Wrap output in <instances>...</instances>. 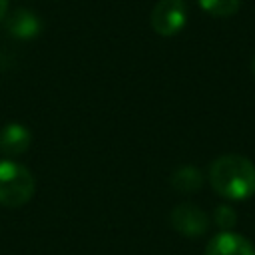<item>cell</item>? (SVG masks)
<instances>
[{"instance_id": "6da1fadb", "label": "cell", "mask_w": 255, "mask_h": 255, "mask_svg": "<svg viewBox=\"0 0 255 255\" xmlns=\"http://www.w3.org/2000/svg\"><path fill=\"white\" fill-rule=\"evenodd\" d=\"M209 183L225 199L243 201L255 193V165L249 157L225 153L211 161Z\"/></svg>"}, {"instance_id": "7a4b0ae2", "label": "cell", "mask_w": 255, "mask_h": 255, "mask_svg": "<svg viewBox=\"0 0 255 255\" xmlns=\"http://www.w3.org/2000/svg\"><path fill=\"white\" fill-rule=\"evenodd\" d=\"M34 189L36 181L26 165L14 159L0 161V205L22 207L32 199Z\"/></svg>"}, {"instance_id": "3957f363", "label": "cell", "mask_w": 255, "mask_h": 255, "mask_svg": "<svg viewBox=\"0 0 255 255\" xmlns=\"http://www.w3.org/2000/svg\"><path fill=\"white\" fill-rule=\"evenodd\" d=\"M151 28L163 38L179 34L187 24V6L183 0H159L149 16Z\"/></svg>"}, {"instance_id": "277c9868", "label": "cell", "mask_w": 255, "mask_h": 255, "mask_svg": "<svg viewBox=\"0 0 255 255\" xmlns=\"http://www.w3.org/2000/svg\"><path fill=\"white\" fill-rule=\"evenodd\" d=\"M169 221L175 231H179L185 237H197L207 231L209 219L203 209H199L193 203H179L171 209Z\"/></svg>"}, {"instance_id": "5b68a950", "label": "cell", "mask_w": 255, "mask_h": 255, "mask_svg": "<svg viewBox=\"0 0 255 255\" xmlns=\"http://www.w3.org/2000/svg\"><path fill=\"white\" fill-rule=\"evenodd\" d=\"M205 255H255V247L243 235H237L233 231H221L219 235L209 239Z\"/></svg>"}, {"instance_id": "8992f818", "label": "cell", "mask_w": 255, "mask_h": 255, "mask_svg": "<svg viewBox=\"0 0 255 255\" xmlns=\"http://www.w3.org/2000/svg\"><path fill=\"white\" fill-rule=\"evenodd\" d=\"M32 143V133L22 124H6L0 129V151L6 157L22 155Z\"/></svg>"}, {"instance_id": "52a82bcc", "label": "cell", "mask_w": 255, "mask_h": 255, "mask_svg": "<svg viewBox=\"0 0 255 255\" xmlns=\"http://www.w3.org/2000/svg\"><path fill=\"white\" fill-rule=\"evenodd\" d=\"M6 28H8V32H10L14 38L32 40V38H36V36L40 34L42 22H40V18H38L34 12H30V10H26V8H20V10H16V12L8 18Z\"/></svg>"}, {"instance_id": "ba28073f", "label": "cell", "mask_w": 255, "mask_h": 255, "mask_svg": "<svg viewBox=\"0 0 255 255\" xmlns=\"http://www.w3.org/2000/svg\"><path fill=\"white\" fill-rule=\"evenodd\" d=\"M171 185L177 189V191H183V193H191V191H197L203 183V175L197 167L193 165H181L177 167L173 173H171Z\"/></svg>"}, {"instance_id": "9c48e42d", "label": "cell", "mask_w": 255, "mask_h": 255, "mask_svg": "<svg viewBox=\"0 0 255 255\" xmlns=\"http://www.w3.org/2000/svg\"><path fill=\"white\" fill-rule=\"evenodd\" d=\"M199 8L203 12H207L209 16L215 18H229L233 14H237L241 0H197Z\"/></svg>"}, {"instance_id": "30bf717a", "label": "cell", "mask_w": 255, "mask_h": 255, "mask_svg": "<svg viewBox=\"0 0 255 255\" xmlns=\"http://www.w3.org/2000/svg\"><path fill=\"white\" fill-rule=\"evenodd\" d=\"M213 219L221 231H231V227L237 223V213L229 205H217L213 211Z\"/></svg>"}, {"instance_id": "8fae6325", "label": "cell", "mask_w": 255, "mask_h": 255, "mask_svg": "<svg viewBox=\"0 0 255 255\" xmlns=\"http://www.w3.org/2000/svg\"><path fill=\"white\" fill-rule=\"evenodd\" d=\"M6 12H8V0H0V22L4 20Z\"/></svg>"}, {"instance_id": "7c38bea8", "label": "cell", "mask_w": 255, "mask_h": 255, "mask_svg": "<svg viewBox=\"0 0 255 255\" xmlns=\"http://www.w3.org/2000/svg\"><path fill=\"white\" fill-rule=\"evenodd\" d=\"M253 74H255V58H253Z\"/></svg>"}]
</instances>
